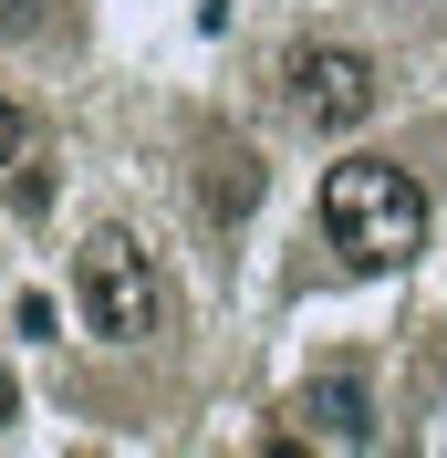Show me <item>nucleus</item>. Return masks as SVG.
<instances>
[{"label":"nucleus","instance_id":"f257e3e1","mask_svg":"<svg viewBox=\"0 0 447 458\" xmlns=\"http://www.w3.org/2000/svg\"><path fill=\"white\" fill-rule=\"evenodd\" d=\"M323 240L343 250V271H406L426 250V188L395 157H343L323 167Z\"/></svg>","mask_w":447,"mask_h":458},{"label":"nucleus","instance_id":"f03ea898","mask_svg":"<svg viewBox=\"0 0 447 458\" xmlns=\"http://www.w3.org/2000/svg\"><path fill=\"white\" fill-rule=\"evenodd\" d=\"M73 313H84L94 344H146L167 323V282H156V260L136 250V229H84V250H73Z\"/></svg>","mask_w":447,"mask_h":458},{"label":"nucleus","instance_id":"7ed1b4c3","mask_svg":"<svg viewBox=\"0 0 447 458\" xmlns=\"http://www.w3.org/2000/svg\"><path fill=\"white\" fill-rule=\"evenodd\" d=\"M281 84H291V114H302L312 136H354L385 105V63L364 53V42H291L281 53Z\"/></svg>","mask_w":447,"mask_h":458},{"label":"nucleus","instance_id":"20e7f679","mask_svg":"<svg viewBox=\"0 0 447 458\" xmlns=\"http://www.w3.org/2000/svg\"><path fill=\"white\" fill-rule=\"evenodd\" d=\"M302 437H312V448H375V437H385V417H375V375H364L354 354L302 375Z\"/></svg>","mask_w":447,"mask_h":458},{"label":"nucleus","instance_id":"39448f33","mask_svg":"<svg viewBox=\"0 0 447 458\" xmlns=\"http://www.w3.org/2000/svg\"><path fill=\"white\" fill-rule=\"evenodd\" d=\"M260 188H271L260 146H240V136H229V146H208V157H198V208H208L219 229H240V219H250V208H260Z\"/></svg>","mask_w":447,"mask_h":458},{"label":"nucleus","instance_id":"423d86ee","mask_svg":"<svg viewBox=\"0 0 447 458\" xmlns=\"http://www.w3.org/2000/svg\"><path fill=\"white\" fill-rule=\"evenodd\" d=\"M11 208H21V219H42V208H53V167H42V157H21V167H11Z\"/></svg>","mask_w":447,"mask_h":458},{"label":"nucleus","instance_id":"0eeeda50","mask_svg":"<svg viewBox=\"0 0 447 458\" xmlns=\"http://www.w3.org/2000/svg\"><path fill=\"white\" fill-rule=\"evenodd\" d=\"M53 31V0H0V42H42Z\"/></svg>","mask_w":447,"mask_h":458},{"label":"nucleus","instance_id":"6e6552de","mask_svg":"<svg viewBox=\"0 0 447 458\" xmlns=\"http://www.w3.org/2000/svg\"><path fill=\"white\" fill-rule=\"evenodd\" d=\"M21 157H31V114L0 94V167H21Z\"/></svg>","mask_w":447,"mask_h":458},{"label":"nucleus","instance_id":"1a4fd4ad","mask_svg":"<svg viewBox=\"0 0 447 458\" xmlns=\"http://www.w3.org/2000/svg\"><path fill=\"white\" fill-rule=\"evenodd\" d=\"M0 428H11V375H0Z\"/></svg>","mask_w":447,"mask_h":458}]
</instances>
